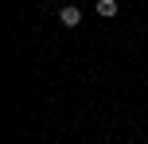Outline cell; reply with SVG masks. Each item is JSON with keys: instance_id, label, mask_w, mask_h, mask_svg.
Wrapping results in <instances>:
<instances>
[{"instance_id": "2", "label": "cell", "mask_w": 148, "mask_h": 144, "mask_svg": "<svg viewBox=\"0 0 148 144\" xmlns=\"http://www.w3.org/2000/svg\"><path fill=\"white\" fill-rule=\"evenodd\" d=\"M97 16L113 20V16H117V0H97Z\"/></svg>"}, {"instance_id": "1", "label": "cell", "mask_w": 148, "mask_h": 144, "mask_svg": "<svg viewBox=\"0 0 148 144\" xmlns=\"http://www.w3.org/2000/svg\"><path fill=\"white\" fill-rule=\"evenodd\" d=\"M59 20H62V27H78V23H82V12H78L74 4H66V8L59 12Z\"/></svg>"}]
</instances>
